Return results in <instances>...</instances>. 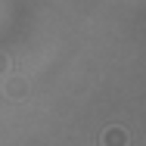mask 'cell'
Returning <instances> with one entry per match:
<instances>
[{
	"label": "cell",
	"instance_id": "obj_1",
	"mask_svg": "<svg viewBox=\"0 0 146 146\" xmlns=\"http://www.w3.org/2000/svg\"><path fill=\"white\" fill-rule=\"evenodd\" d=\"M100 146H127V134L121 127H106V134L100 137Z\"/></svg>",
	"mask_w": 146,
	"mask_h": 146
},
{
	"label": "cell",
	"instance_id": "obj_2",
	"mask_svg": "<svg viewBox=\"0 0 146 146\" xmlns=\"http://www.w3.org/2000/svg\"><path fill=\"white\" fill-rule=\"evenodd\" d=\"M25 81H9L6 84V96H13V100H19V96H25Z\"/></svg>",
	"mask_w": 146,
	"mask_h": 146
},
{
	"label": "cell",
	"instance_id": "obj_3",
	"mask_svg": "<svg viewBox=\"0 0 146 146\" xmlns=\"http://www.w3.org/2000/svg\"><path fill=\"white\" fill-rule=\"evenodd\" d=\"M6 72H9V56L0 53V75H6Z\"/></svg>",
	"mask_w": 146,
	"mask_h": 146
}]
</instances>
